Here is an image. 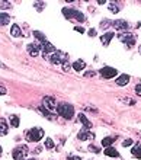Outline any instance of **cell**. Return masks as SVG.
I'll list each match as a JSON object with an SVG mask.
<instances>
[{
  "label": "cell",
  "mask_w": 141,
  "mask_h": 160,
  "mask_svg": "<svg viewBox=\"0 0 141 160\" xmlns=\"http://www.w3.org/2000/svg\"><path fill=\"white\" fill-rule=\"evenodd\" d=\"M77 138L79 140H89V138H95V134H92L87 128H83V130H80V133L77 134Z\"/></svg>",
  "instance_id": "obj_12"
},
{
  "label": "cell",
  "mask_w": 141,
  "mask_h": 160,
  "mask_svg": "<svg viewBox=\"0 0 141 160\" xmlns=\"http://www.w3.org/2000/svg\"><path fill=\"white\" fill-rule=\"evenodd\" d=\"M10 22V16L7 15V13H0V25L2 26H5V25H7V23Z\"/></svg>",
  "instance_id": "obj_22"
},
{
  "label": "cell",
  "mask_w": 141,
  "mask_h": 160,
  "mask_svg": "<svg viewBox=\"0 0 141 160\" xmlns=\"http://www.w3.org/2000/svg\"><path fill=\"white\" fill-rule=\"evenodd\" d=\"M63 13L65 15V18H67V19L74 18V19H76V21H79V22H84V21H86V16H84L81 12L76 10V9H69V7H64V9H63Z\"/></svg>",
  "instance_id": "obj_3"
},
{
  "label": "cell",
  "mask_w": 141,
  "mask_h": 160,
  "mask_svg": "<svg viewBox=\"0 0 141 160\" xmlns=\"http://www.w3.org/2000/svg\"><path fill=\"white\" fill-rule=\"evenodd\" d=\"M38 111L41 112V114H42L44 116H45V118H48V119H55V115H54V114H51V112H49V111H47L45 108H44V106H39Z\"/></svg>",
  "instance_id": "obj_20"
},
{
  "label": "cell",
  "mask_w": 141,
  "mask_h": 160,
  "mask_svg": "<svg viewBox=\"0 0 141 160\" xmlns=\"http://www.w3.org/2000/svg\"><path fill=\"white\" fill-rule=\"evenodd\" d=\"M44 6H45V3L44 2H38V3H35V9H38L39 12L44 9Z\"/></svg>",
  "instance_id": "obj_28"
},
{
  "label": "cell",
  "mask_w": 141,
  "mask_h": 160,
  "mask_svg": "<svg viewBox=\"0 0 141 160\" xmlns=\"http://www.w3.org/2000/svg\"><path fill=\"white\" fill-rule=\"evenodd\" d=\"M114 38V32H106L105 35L100 37V41H102V45H109L111 39Z\"/></svg>",
  "instance_id": "obj_16"
},
{
  "label": "cell",
  "mask_w": 141,
  "mask_h": 160,
  "mask_svg": "<svg viewBox=\"0 0 141 160\" xmlns=\"http://www.w3.org/2000/svg\"><path fill=\"white\" fill-rule=\"evenodd\" d=\"M55 51H57L55 47L53 44H49L48 41H47L45 44H42V53H44V58H45V60H48V57H51Z\"/></svg>",
  "instance_id": "obj_9"
},
{
  "label": "cell",
  "mask_w": 141,
  "mask_h": 160,
  "mask_svg": "<svg viewBox=\"0 0 141 160\" xmlns=\"http://www.w3.org/2000/svg\"><path fill=\"white\" fill-rule=\"evenodd\" d=\"M71 67H73L76 72H81V70L86 67V63H84L83 60H77V61H74V63L71 64Z\"/></svg>",
  "instance_id": "obj_17"
},
{
  "label": "cell",
  "mask_w": 141,
  "mask_h": 160,
  "mask_svg": "<svg viewBox=\"0 0 141 160\" xmlns=\"http://www.w3.org/2000/svg\"><path fill=\"white\" fill-rule=\"evenodd\" d=\"M2 151H3V149H2V146H0V154H2Z\"/></svg>",
  "instance_id": "obj_40"
},
{
  "label": "cell",
  "mask_w": 141,
  "mask_h": 160,
  "mask_svg": "<svg viewBox=\"0 0 141 160\" xmlns=\"http://www.w3.org/2000/svg\"><path fill=\"white\" fill-rule=\"evenodd\" d=\"M135 93L138 95V96H141V84H137L135 86Z\"/></svg>",
  "instance_id": "obj_33"
},
{
  "label": "cell",
  "mask_w": 141,
  "mask_h": 160,
  "mask_svg": "<svg viewBox=\"0 0 141 160\" xmlns=\"http://www.w3.org/2000/svg\"><path fill=\"white\" fill-rule=\"evenodd\" d=\"M0 7H3V9H7V7H10V3L9 2H2V6Z\"/></svg>",
  "instance_id": "obj_30"
},
{
  "label": "cell",
  "mask_w": 141,
  "mask_h": 160,
  "mask_svg": "<svg viewBox=\"0 0 141 160\" xmlns=\"http://www.w3.org/2000/svg\"><path fill=\"white\" fill-rule=\"evenodd\" d=\"M79 121H80L81 124H83V127L87 128V130H90V128H92V122H90L86 118V116L83 115V112H81V114H79Z\"/></svg>",
  "instance_id": "obj_15"
},
{
  "label": "cell",
  "mask_w": 141,
  "mask_h": 160,
  "mask_svg": "<svg viewBox=\"0 0 141 160\" xmlns=\"http://www.w3.org/2000/svg\"><path fill=\"white\" fill-rule=\"evenodd\" d=\"M89 150H90V151H95V153H98V151H99L98 147H93V146H92V147H89Z\"/></svg>",
  "instance_id": "obj_37"
},
{
  "label": "cell",
  "mask_w": 141,
  "mask_h": 160,
  "mask_svg": "<svg viewBox=\"0 0 141 160\" xmlns=\"http://www.w3.org/2000/svg\"><path fill=\"white\" fill-rule=\"evenodd\" d=\"M45 149H48V150H51V149H54V141H53V138H45Z\"/></svg>",
  "instance_id": "obj_27"
},
{
  "label": "cell",
  "mask_w": 141,
  "mask_h": 160,
  "mask_svg": "<svg viewBox=\"0 0 141 160\" xmlns=\"http://www.w3.org/2000/svg\"><path fill=\"white\" fill-rule=\"evenodd\" d=\"M74 29H76L77 32H80V33H84V32H86V29H84V28H81V26H76Z\"/></svg>",
  "instance_id": "obj_32"
},
{
  "label": "cell",
  "mask_w": 141,
  "mask_h": 160,
  "mask_svg": "<svg viewBox=\"0 0 141 160\" xmlns=\"http://www.w3.org/2000/svg\"><path fill=\"white\" fill-rule=\"evenodd\" d=\"M108 9L112 12V13H118V12H119V6L116 5L115 2H111V3H109V6H108Z\"/></svg>",
  "instance_id": "obj_25"
},
{
  "label": "cell",
  "mask_w": 141,
  "mask_h": 160,
  "mask_svg": "<svg viewBox=\"0 0 141 160\" xmlns=\"http://www.w3.org/2000/svg\"><path fill=\"white\" fill-rule=\"evenodd\" d=\"M140 54H141V47H140Z\"/></svg>",
  "instance_id": "obj_41"
},
{
  "label": "cell",
  "mask_w": 141,
  "mask_h": 160,
  "mask_svg": "<svg viewBox=\"0 0 141 160\" xmlns=\"http://www.w3.org/2000/svg\"><path fill=\"white\" fill-rule=\"evenodd\" d=\"M93 74H95V73H93V72H87V73H86V76H87V77H92Z\"/></svg>",
  "instance_id": "obj_38"
},
{
  "label": "cell",
  "mask_w": 141,
  "mask_h": 160,
  "mask_svg": "<svg viewBox=\"0 0 141 160\" xmlns=\"http://www.w3.org/2000/svg\"><path fill=\"white\" fill-rule=\"evenodd\" d=\"M67 58H69V55L65 53L57 50L51 57H48V61H51L53 64H64V63H67Z\"/></svg>",
  "instance_id": "obj_4"
},
{
  "label": "cell",
  "mask_w": 141,
  "mask_h": 160,
  "mask_svg": "<svg viewBox=\"0 0 141 160\" xmlns=\"http://www.w3.org/2000/svg\"><path fill=\"white\" fill-rule=\"evenodd\" d=\"M28 154V149L26 146H18L16 149H13L12 151V157L15 160H23Z\"/></svg>",
  "instance_id": "obj_6"
},
{
  "label": "cell",
  "mask_w": 141,
  "mask_h": 160,
  "mask_svg": "<svg viewBox=\"0 0 141 160\" xmlns=\"http://www.w3.org/2000/svg\"><path fill=\"white\" fill-rule=\"evenodd\" d=\"M33 37H35V38L38 39V41H39V44H41V45L47 42V38H45V35H44L42 32H39V31H33Z\"/></svg>",
  "instance_id": "obj_21"
},
{
  "label": "cell",
  "mask_w": 141,
  "mask_h": 160,
  "mask_svg": "<svg viewBox=\"0 0 141 160\" xmlns=\"http://www.w3.org/2000/svg\"><path fill=\"white\" fill-rule=\"evenodd\" d=\"M116 138H118L116 135H115V137H105L102 140V146H105V149H106V147H111V144L114 143Z\"/></svg>",
  "instance_id": "obj_23"
},
{
  "label": "cell",
  "mask_w": 141,
  "mask_h": 160,
  "mask_svg": "<svg viewBox=\"0 0 141 160\" xmlns=\"http://www.w3.org/2000/svg\"><path fill=\"white\" fill-rule=\"evenodd\" d=\"M105 156H108V157H119V153L111 146V147L105 149Z\"/></svg>",
  "instance_id": "obj_18"
},
{
  "label": "cell",
  "mask_w": 141,
  "mask_h": 160,
  "mask_svg": "<svg viewBox=\"0 0 141 160\" xmlns=\"http://www.w3.org/2000/svg\"><path fill=\"white\" fill-rule=\"evenodd\" d=\"M10 35L13 37V38H19V37H22V31H21V28L18 26L16 23H13L10 28Z\"/></svg>",
  "instance_id": "obj_14"
},
{
  "label": "cell",
  "mask_w": 141,
  "mask_h": 160,
  "mask_svg": "<svg viewBox=\"0 0 141 160\" xmlns=\"http://www.w3.org/2000/svg\"><path fill=\"white\" fill-rule=\"evenodd\" d=\"M114 26L121 31V32H128V22L124 21V19H118V21H115L114 22Z\"/></svg>",
  "instance_id": "obj_11"
},
{
  "label": "cell",
  "mask_w": 141,
  "mask_h": 160,
  "mask_svg": "<svg viewBox=\"0 0 141 160\" xmlns=\"http://www.w3.org/2000/svg\"><path fill=\"white\" fill-rule=\"evenodd\" d=\"M42 106L47 111H49V112H57V106H58V103H57L55 98H53V96H45V98H44Z\"/></svg>",
  "instance_id": "obj_5"
},
{
  "label": "cell",
  "mask_w": 141,
  "mask_h": 160,
  "mask_svg": "<svg viewBox=\"0 0 141 160\" xmlns=\"http://www.w3.org/2000/svg\"><path fill=\"white\" fill-rule=\"evenodd\" d=\"M0 67H3V68H6V66H5V64H2V63H0Z\"/></svg>",
  "instance_id": "obj_39"
},
{
  "label": "cell",
  "mask_w": 141,
  "mask_h": 160,
  "mask_svg": "<svg viewBox=\"0 0 141 160\" xmlns=\"http://www.w3.org/2000/svg\"><path fill=\"white\" fill-rule=\"evenodd\" d=\"M57 114L63 116L64 119H71L74 116V108L70 103H58L57 106Z\"/></svg>",
  "instance_id": "obj_1"
},
{
  "label": "cell",
  "mask_w": 141,
  "mask_h": 160,
  "mask_svg": "<svg viewBox=\"0 0 141 160\" xmlns=\"http://www.w3.org/2000/svg\"><path fill=\"white\" fill-rule=\"evenodd\" d=\"M10 125H13L15 128L19 127V116L18 115H10Z\"/></svg>",
  "instance_id": "obj_26"
},
{
  "label": "cell",
  "mask_w": 141,
  "mask_h": 160,
  "mask_svg": "<svg viewBox=\"0 0 141 160\" xmlns=\"http://www.w3.org/2000/svg\"><path fill=\"white\" fill-rule=\"evenodd\" d=\"M29 160H35V159H29Z\"/></svg>",
  "instance_id": "obj_42"
},
{
  "label": "cell",
  "mask_w": 141,
  "mask_h": 160,
  "mask_svg": "<svg viewBox=\"0 0 141 160\" xmlns=\"http://www.w3.org/2000/svg\"><path fill=\"white\" fill-rule=\"evenodd\" d=\"M99 73H100L102 77H105V79H112V77H115V76L118 74V72L115 70L114 67H103V68L99 70Z\"/></svg>",
  "instance_id": "obj_10"
},
{
  "label": "cell",
  "mask_w": 141,
  "mask_h": 160,
  "mask_svg": "<svg viewBox=\"0 0 141 160\" xmlns=\"http://www.w3.org/2000/svg\"><path fill=\"white\" fill-rule=\"evenodd\" d=\"M7 130H9L7 122H6L3 118H0V135H6V134H7Z\"/></svg>",
  "instance_id": "obj_19"
},
{
  "label": "cell",
  "mask_w": 141,
  "mask_h": 160,
  "mask_svg": "<svg viewBox=\"0 0 141 160\" xmlns=\"http://www.w3.org/2000/svg\"><path fill=\"white\" fill-rule=\"evenodd\" d=\"M118 38L124 42L127 47H134V44H135V35H132V33H128V32H125L124 35H118Z\"/></svg>",
  "instance_id": "obj_7"
},
{
  "label": "cell",
  "mask_w": 141,
  "mask_h": 160,
  "mask_svg": "<svg viewBox=\"0 0 141 160\" xmlns=\"http://www.w3.org/2000/svg\"><path fill=\"white\" fill-rule=\"evenodd\" d=\"M89 37H96V31L95 29H90L89 31Z\"/></svg>",
  "instance_id": "obj_35"
},
{
  "label": "cell",
  "mask_w": 141,
  "mask_h": 160,
  "mask_svg": "<svg viewBox=\"0 0 141 160\" xmlns=\"http://www.w3.org/2000/svg\"><path fill=\"white\" fill-rule=\"evenodd\" d=\"M130 83V76L128 74H121V76H118V79H116V84L118 86H125V84H128Z\"/></svg>",
  "instance_id": "obj_13"
},
{
  "label": "cell",
  "mask_w": 141,
  "mask_h": 160,
  "mask_svg": "<svg viewBox=\"0 0 141 160\" xmlns=\"http://www.w3.org/2000/svg\"><path fill=\"white\" fill-rule=\"evenodd\" d=\"M26 51L29 53V55L37 57V55H39V53H42V45L37 44V42H33V44H28L26 45Z\"/></svg>",
  "instance_id": "obj_8"
},
{
  "label": "cell",
  "mask_w": 141,
  "mask_h": 160,
  "mask_svg": "<svg viewBox=\"0 0 141 160\" xmlns=\"http://www.w3.org/2000/svg\"><path fill=\"white\" fill-rule=\"evenodd\" d=\"M5 93H6L5 84H2V83H0V96H2V95H5Z\"/></svg>",
  "instance_id": "obj_31"
},
{
  "label": "cell",
  "mask_w": 141,
  "mask_h": 160,
  "mask_svg": "<svg viewBox=\"0 0 141 160\" xmlns=\"http://www.w3.org/2000/svg\"><path fill=\"white\" fill-rule=\"evenodd\" d=\"M25 137H26L28 141H31V143H37V141H39V140L44 137V130L42 128H39V127L31 128L29 131H26Z\"/></svg>",
  "instance_id": "obj_2"
},
{
  "label": "cell",
  "mask_w": 141,
  "mask_h": 160,
  "mask_svg": "<svg viewBox=\"0 0 141 160\" xmlns=\"http://www.w3.org/2000/svg\"><path fill=\"white\" fill-rule=\"evenodd\" d=\"M67 160H81V157H79V156H69Z\"/></svg>",
  "instance_id": "obj_34"
},
{
  "label": "cell",
  "mask_w": 141,
  "mask_h": 160,
  "mask_svg": "<svg viewBox=\"0 0 141 160\" xmlns=\"http://www.w3.org/2000/svg\"><path fill=\"white\" fill-rule=\"evenodd\" d=\"M131 153L135 156L137 159H141V143L137 144V146H134V147H132V150H131Z\"/></svg>",
  "instance_id": "obj_24"
},
{
  "label": "cell",
  "mask_w": 141,
  "mask_h": 160,
  "mask_svg": "<svg viewBox=\"0 0 141 160\" xmlns=\"http://www.w3.org/2000/svg\"><path fill=\"white\" fill-rule=\"evenodd\" d=\"M131 144H132V140H131V138H127L124 143H122V146H124V147H130Z\"/></svg>",
  "instance_id": "obj_29"
},
{
  "label": "cell",
  "mask_w": 141,
  "mask_h": 160,
  "mask_svg": "<svg viewBox=\"0 0 141 160\" xmlns=\"http://www.w3.org/2000/svg\"><path fill=\"white\" fill-rule=\"evenodd\" d=\"M63 68H64L65 72H67V70H70V64H69V63H64V64H63Z\"/></svg>",
  "instance_id": "obj_36"
}]
</instances>
